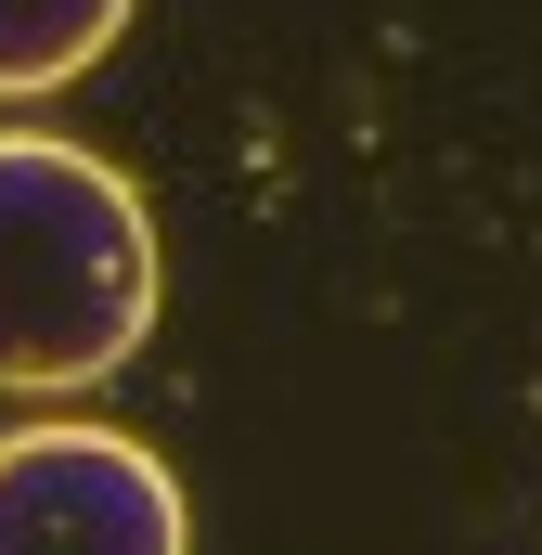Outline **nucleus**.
Listing matches in <instances>:
<instances>
[{"label": "nucleus", "mask_w": 542, "mask_h": 555, "mask_svg": "<svg viewBox=\"0 0 542 555\" xmlns=\"http://www.w3.org/2000/svg\"><path fill=\"white\" fill-rule=\"evenodd\" d=\"M155 207L52 130H0V388L13 401H78L130 375L155 336Z\"/></svg>", "instance_id": "f257e3e1"}, {"label": "nucleus", "mask_w": 542, "mask_h": 555, "mask_svg": "<svg viewBox=\"0 0 542 555\" xmlns=\"http://www.w3.org/2000/svg\"><path fill=\"white\" fill-rule=\"evenodd\" d=\"M0 555H194L181 478L91 414L0 439Z\"/></svg>", "instance_id": "f03ea898"}, {"label": "nucleus", "mask_w": 542, "mask_h": 555, "mask_svg": "<svg viewBox=\"0 0 542 555\" xmlns=\"http://www.w3.org/2000/svg\"><path fill=\"white\" fill-rule=\"evenodd\" d=\"M130 0H0V104H39L117 52Z\"/></svg>", "instance_id": "7ed1b4c3"}]
</instances>
